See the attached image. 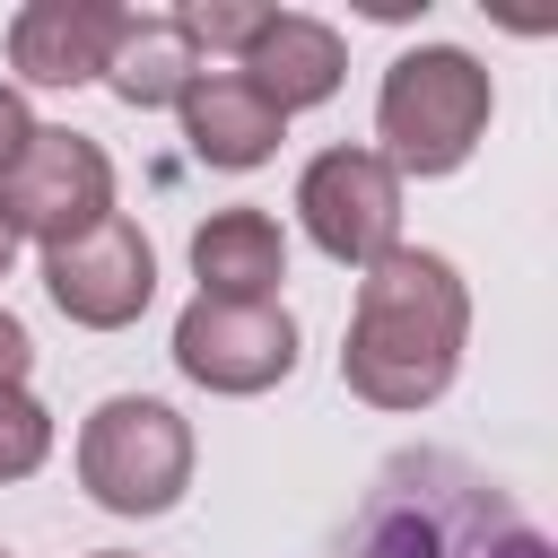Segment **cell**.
<instances>
[{
	"instance_id": "5bb4252c",
	"label": "cell",
	"mask_w": 558,
	"mask_h": 558,
	"mask_svg": "<svg viewBox=\"0 0 558 558\" xmlns=\"http://www.w3.org/2000/svg\"><path fill=\"white\" fill-rule=\"evenodd\" d=\"M44 453H52V410L26 384H0V480L44 471Z\"/></svg>"
},
{
	"instance_id": "ac0fdd59",
	"label": "cell",
	"mask_w": 558,
	"mask_h": 558,
	"mask_svg": "<svg viewBox=\"0 0 558 558\" xmlns=\"http://www.w3.org/2000/svg\"><path fill=\"white\" fill-rule=\"evenodd\" d=\"M9 262H17V235H9V227H0V279H9Z\"/></svg>"
},
{
	"instance_id": "9c48e42d",
	"label": "cell",
	"mask_w": 558,
	"mask_h": 558,
	"mask_svg": "<svg viewBox=\"0 0 558 558\" xmlns=\"http://www.w3.org/2000/svg\"><path fill=\"white\" fill-rule=\"evenodd\" d=\"M340 70H349L340 35H331L323 17H305V9H270V26H262V35L244 44V61H235V78H244L262 105H279V113H305V105L340 96Z\"/></svg>"
},
{
	"instance_id": "6da1fadb",
	"label": "cell",
	"mask_w": 558,
	"mask_h": 558,
	"mask_svg": "<svg viewBox=\"0 0 558 558\" xmlns=\"http://www.w3.org/2000/svg\"><path fill=\"white\" fill-rule=\"evenodd\" d=\"M462 331H471L462 270L445 253L392 244L357 279L349 340H340V384L366 410H427V401H445V384L462 366Z\"/></svg>"
},
{
	"instance_id": "8fae6325",
	"label": "cell",
	"mask_w": 558,
	"mask_h": 558,
	"mask_svg": "<svg viewBox=\"0 0 558 558\" xmlns=\"http://www.w3.org/2000/svg\"><path fill=\"white\" fill-rule=\"evenodd\" d=\"M183 140H192V157L201 166H218V174H244V166H262L270 148H279V131H288V113L279 105H262L235 70H201L192 87H183Z\"/></svg>"
},
{
	"instance_id": "9a60e30c",
	"label": "cell",
	"mask_w": 558,
	"mask_h": 558,
	"mask_svg": "<svg viewBox=\"0 0 558 558\" xmlns=\"http://www.w3.org/2000/svg\"><path fill=\"white\" fill-rule=\"evenodd\" d=\"M26 140H35V113H26V96L0 78V174L17 166V148H26Z\"/></svg>"
},
{
	"instance_id": "277c9868",
	"label": "cell",
	"mask_w": 558,
	"mask_h": 558,
	"mask_svg": "<svg viewBox=\"0 0 558 558\" xmlns=\"http://www.w3.org/2000/svg\"><path fill=\"white\" fill-rule=\"evenodd\" d=\"M113 218V166L87 131H52L35 122V140L17 148V166L0 174V227L9 235H35L44 253L105 227Z\"/></svg>"
},
{
	"instance_id": "3957f363",
	"label": "cell",
	"mask_w": 558,
	"mask_h": 558,
	"mask_svg": "<svg viewBox=\"0 0 558 558\" xmlns=\"http://www.w3.org/2000/svg\"><path fill=\"white\" fill-rule=\"evenodd\" d=\"M78 488L105 514H166L192 488V427L148 392L96 401L78 427Z\"/></svg>"
},
{
	"instance_id": "30bf717a",
	"label": "cell",
	"mask_w": 558,
	"mask_h": 558,
	"mask_svg": "<svg viewBox=\"0 0 558 558\" xmlns=\"http://www.w3.org/2000/svg\"><path fill=\"white\" fill-rule=\"evenodd\" d=\"M192 279L218 305H279L288 279V235L270 209H209L192 227Z\"/></svg>"
},
{
	"instance_id": "e0dca14e",
	"label": "cell",
	"mask_w": 558,
	"mask_h": 558,
	"mask_svg": "<svg viewBox=\"0 0 558 558\" xmlns=\"http://www.w3.org/2000/svg\"><path fill=\"white\" fill-rule=\"evenodd\" d=\"M471 558H549V541H541L532 523H497V532H488Z\"/></svg>"
},
{
	"instance_id": "7c38bea8",
	"label": "cell",
	"mask_w": 558,
	"mask_h": 558,
	"mask_svg": "<svg viewBox=\"0 0 558 558\" xmlns=\"http://www.w3.org/2000/svg\"><path fill=\"white\" fill-rule=\"evenodd\" d=\"M201 78V52L183 44V26L174 17H122V35H113V61H105V87L122 96V105H183V87Z\"/></svg>"
},
{
	"instance_id": "ba28073f",
	"label": "cell",
	"mask_w": 558,
	"mask_h": 558,
	"mask_svg": "<svg viewBox=\"0 0 558 558\" xmlns=\"http://www.w3.org/2000/svg\"><path fill=\"white\" fill-rule=\"evenodd\" d=\"M113 35H122V9L105 0H26L9 17V70L26 87H87L105 78Z\"/></svg>"
},
{
	"instance_id": "7a4b0ae2",
	"label": "cell",
	"mask_w": 558,
	"mask_h": 558,
	"mask_svg": "<svg viewBox=\"0 0 558 558\" xmlns=\"http://www.w3.org/2000/svg\"><path fill=\"white\" fill-rule=\"evenodd\" d=\"M488 70L453 44H418L384 70V96H375V157L392 174H453L480 131H488Z\"/></svg>"
},
{
	"instance_id": "5b68a950",
	"label": "cell",
	"mask_w": 558,
	"mask_h": 558,
	"mask_svg": "<svg viewBox=\"0 0 558 558\" xmlns=\"http://www.w3.org/2000/svg\"><path fill=\"white\" fill-rule=\"evenodd\" d=\"M296 218L331 262L366 270V262H384L401 244V174L375 148H323L296 174Z\"/></svg>"
},
{
	"instance_id": "ffe728a7",
	"label": "cell",
	"mask_w": 558,
	"mask_h": 558,
	"mask_svg": "<svg viewBox=\"0 0 558 558\" xmlns=\"http://www.w3.org/2000/svg\"><path fill=\"white\" fill-rule=\"evenodd\" d=\"M0 558H9V549H0Z\"/></svg>"
},
{
	"instance_id": "2e32d148",
	"label": "cell",
	"mask_w": 558,
	"mask_h": 558,
	"mask_svg": "<svg viewBox=\"0 0 558 558\" xmlns=\"http://www.w3.org/2000/svg\"><path fill=\"white\" fill-rule=\"evenodd\" d=\"M26 366H35V340H26V323L0 305V384H26Z\"/></svg>"
},
{
	"instance_id": "d6986e66",
	"label": "cell",
	"mask_w": 558,
	"mask_h": 558,
	"mask_svg": "<svg viewBox=\"0 0 558 558\" xmlns=\"http://www.w3.org/2000/svg\"><path fill=\"white\" fill-rule=\"evenodd\" d=\"M96 558H131V549H96Z\"/></svg>"
},
{
	"instance_id": "4fadbf2b",
	"label": "cell",
	"mask_w": 558,
	"mask_h": 558,
	"mask_svg": "<svg viewBox=\"0 0 558 558\" xmlns=\"http://www.w3.org/2000/svg\"><path fill=\"white\" fill-rule=\"evenodd\" d=\"M174 26H183L192 52H235V61H244V44L270 26V9H262V0H183Z\"/></svg>"
},
{
	"instance_id": "8992f818",
	"label": "cell",
	"mask_w": 558,
	"mask_h": 558,
	"mask_svg": "<svg viewBox=\"0 0 558 558\" xmlns=\"http://www.w3.org/2000/svg\"><path fill=\"white\" fill-rule=\"evenodd\" d=\"M174 366L201 392H270L296 375V323L288 305H218L192 296L174 314Z\"/></svg>"
},
{
	"instance_id": "52a82bcc",
	"label": "cell",
	"mask_w": 558,
	"mask_h": 558,
	"mask_svg": "<svg viewBox=\"0 0 558 558\" xmlns=\"http://www.w3.org/2000/svg\"><path fill=\"white\" fill-rule=\"evenodd\" d=\"M44 296L87 331H122L157 296V253H148V235L131 218H105V227H87V235L44 253Z\"/></svg>"
}]
</instances>
